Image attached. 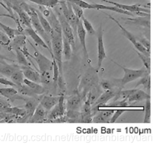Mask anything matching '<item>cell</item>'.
<instances>
[{
	"label": "cell",
	"instance_id": "obj_1",
	"mask_svg": "<svg viewBox=\"0 0 158 149\" xmlns=\"http://www.w3.org/2000/svg\"><path fill=\"white\" fill-rule=\"evenodd\" d=\"M21 7L24 10L25 12H26L27 13V14L29 15V17H30L31 27L33 28L34 30L44 39V42L46 43V44L48 47V48H50L51 51V54H52L51 36L46 33L44 28L42 27L41 23H40V22L38 14L35 10V8L27 5L25 3H22L21 5Z\"/></svg>",
	"mask_w": 158,
	"mask_h": 149
},
{
	"label": "cell",
	"instance_id": "obj_2",
	"mask_svg": "<svg viewBox=\"0 0 158 149\" xmlns=\"http://www.w3.org/2000/svg\"><path fill=\"white\" fill-rule=\"evenodd\" d=\"M52 57L57 61L60 74L62 75V56H63V34L52 31L51 35Z\"/></svg>",
	"mask_w": 158,
	"mask_h": 149
},
{
	"label": "cell",
	"instance_id": "obj_3",
	"mask_svg": "<svg viewBox=\"0 0 158 149\" xmlns=\"http://www.w3.org/2000/svg\"><path fill=\"white\" fill-rule=\"evenodd\" d=\"M112 61L115 64H116L118 66H119L120 68L123 69V70L124 72V77L122 78L117 79V82L119 84L118 85H120L121 89L123 88L126 84L130 83L131 82L135 81L136 80V79L141 78L142 77L144 76L145 74L149 73L147 70V69L144 66L139 69H131L130 68H125L114 61Z\"/></svg>",
	"mask_w": 158,
	"mask_h": 149
},
{
	"label": "cell",
	"instance_id": "obj_4",
	"mask_svg": "<svg viewBox=\"0 0 158 149\" xmlns=\"http://www.w3.org/2000/svg\"><path fill=\"white\" fill-rule=\"evenodd\" d=\"M54 8V11L56 12V15L59 20V23H60L61 29H62V33L63 35L65 36V38L67 39V40L72 45V47H74L75 45V36L73 31L70 25L67 21L66 19L65 18L64 15H63L60 6H59V3Z\"/></svg>",
	"mask_w": 158,
	"mask_h": 149
},
{
	"label": "cell",
	"instance_id": "obj_5",
	"mask_svg": "<svg viewBox=\"0 0 158 149\" xmlns=\"http://www.w3.org/2000/svg\"><path fill=\"white\" fill-rule=\"evenodd\" d=\"M59 5L61 7V11L64 15L65 18L66 19L67 21L71 26L73 33L77 35V25L80 21L81 19H79L76 15L74 14L71 3L68 1H59Z\"/></svg>",
	"mask_w": 158,
	"mask_h": 149
},
{
	"label": "cell",
	"instance_id": "obj_6",
	"mask_svg": "<svg viewBox=\"0 0 158 149\" xmlns=\"http://www.w3.org/2000/svg\"><path fill=\"white\" fill-rule=\"evenodd\" d=\"M106 14V13H105ZM106 15H108V17H109V19H110L112 21H113L114 22H115L116 23V24L118 26V27H119L121 29V30L122 31V33L123 34V35L126 38H127L129 40L133 43V45H134L135 48L136 49V51H138V52H141L142 54H145V55H147V56H150L151 54V52L148 51L138 41L137 38L134 36L133 35V34H131L130 31H128L127 29L126 28H124L121 24V23L118 22L117 20H116L114 17H113L112 15H109V14H106Z\"/></svg>",
	"mask_w": 158,
	"mask_h": 149
},
{
	"label": "cell",
	"instance_id": "obj_7",
	"mask_svg": "<svg viewBox=\"0 0 158 149\" xmlns=\"http://www.w3.org/2000/svg\"><path fill=\"white\" fill-rule=\"evenodd\" d=\"M66 106L64 105V98L63 95L59 97L58 103L48 111L47 115L46 122H53L57 118H60L65 115Z\"/></svg>",
	"mask_w": 158,
	"mask_h": 149
},
{
	"label": "cell",
	"instance_id": "obj_8",
	"mask_svg": "<svg viewBox=\"0 0 158 149\" xmlns=\"http://www.w3.org/2000/svg\"><path fill=\"white\" fill-rule=\"evenodd\" d=\"M31 45L35 50L34 57L33 59L37 63L39 68L40 73H42L46 72H50L52 73L53 72V62L51 61L50 59H48L46 56L43 55L40 52L38 51L37 49L33 46L31 43Z\"/></svg>",
	"mask_w": 158,
	"mask_h": 149
},
{
	"label": "cell",
	"instance_id": "obj_9",
	"mask_svg": "<svg viewBox=\"0 0 158 149\" xmlns=\"http://www.w3.org/2000/svg\"><path fill=\"white\" fill-rule=\"evenodd\" d=\"M39 10L46 18L53 31L59 34H63L60 23H59L56 14L52 10L51 8L42 6L40 10Z\"/></svg>",
	"mask_w": 158,
	"mask_h": 149
},
{
	"label": "cell",
	"instance_id": "obj_10",
	"mask_svg": "<svg viewBox=\"0 0 158 149\" xmlns=\"http://www.w3.org/2000/svg\"><path fill=\"white\" fill-rule=\"evenodd\" d=\"M100 2H105L107 3H109L111 5H113L114 6L119 8L122 10H124L125 11L130 12L131 13H136L138 12H142L147 14H150V9L147 8L148 7L144 6V5H141L139 4H136V5H124V4H121V3H118L115 2L110 1V0H99Z\"/></svg>",
	"mask_w": 158,
	"mask_h": 149
},
{
	"label": "cell",
	"instance_id": "obj_11",
	"mask_svg": "<svg viewBox=\"0 0 158 149\" xmlns=\"http://www.w3.org/2000/svg\"><path fill=\"white\" fill-rule=\"evenodd\" d=\"M98 69L97 72L100 70L102 66L103 61L106 58V54L105 52V48L103 42V32L102 26L99 27L98 32Z\"/></svg>",
	"mask_w": 158,
	"mask_h": 149
},
{
	"label": "cell",
	"instance_id": "obj_12",
	"mask_svg": "<svg viewBox=\"0 0 158 149\" xmlns=\"http://www.w3.org/2000/svg\"><path fill=\"white\" fill-rule=\"evenodd\" d=\"M48 112L40 105L38 104L35 112L29 118V122L31 123H40L46 122V118Z\"/></svg>",
	"mask_w": 158,
	"mask_h": 149
},
{
	"label": "cell",
	"instance_id": "obj_13",
	"mask_svg": "<svg viewBox=\"0 0 158 149\" xmlns=\"http://www.w3.org/2000/svg\"><path fill=\"white\" fill-rule=\"evenodd\" d=\"M66 111L73 110L78 111L81 107V98L80 94L75 93L70 97H68L66 101Z\"/></svg>",
	"mask_w": 158,
	"mask_h": 149
},
{
	"label": "cell",
	"instance_id": "obj_14",
	"mask_svg": "<svg viewBox=\"0 0 158 149\" xmlns=\"http://www.w3.org/2000/svg\"><path fill=\"white\" fill-rule=\"evenodd\" d=\"M86 31L84 28L82 22L81 21V19L79 21L78 25H77V35L78 37L79 41H80L81 45L82 47L83 50V52L86 58H89L88 56V52H87V46H86Z\"/></svg>",
	"mask_w": 158,
	"mask_h": 149
},
{
	"label": "cell",
	"instance_id": "obj_15",
	"mask_svg": "<svg viewBox=\"0 0 158 149\" xmlns=\"http://www.w3.org/2000/svg\"><path fill=\"white\" fill-rule=\"evenodd\" d=\"M20 68H21L25 78L38 84H41L40 73L34 70L31 68H28L24 66H20Z\"/></svg>",
	"mask_w": 158,
	"mask_h": 149
},
{
	"label": "cell",
	"instance_id": "obj_16",
	"mask_svg": "<svg viewBox=\"0 0 158 149\" xmlns=\"http://www.w3.org/2000/svg\"><path fill=\"white\" fill-rule=\"evenodd\" d=\"M148 98H151L149 94L140 89H135L133 93L127 98L126 101L130 105L131 103L146 100Z\"/></svg>",
	"mask_w": 158,
	"mask_h": 149
},
{
	"label": "cell",
	"instance_id": "obj_17",
	"mask_svg": "<svg viewBox=\"0 0 158 149\" xmlns=\"http://www.w3.org/2000/svg\"><path fill=\"white\" fill-rule=\"evenodd\" d=\"M24 33H26L27 35H29L30 36L33 40L35 42V43L38 45H39L40 47H42L44 48L47 49L48 51L51 52V51L50 48H48V47L47 46V45L46 44V43L44 42V39L42 38V37L40 36L35 30L33 29V28L32 27H26L24 29Z\"/></svg>",
	"mask_w": 158,
	"mask_h": 149
},
{
	"label": "cell",
	"instance_id": "obj_18",
	"mask_svg": "<svg viewBox=\"0 0 158 149\" xmlns=\"http://www.w3.org/2000/svg\"><path fill=\"white\" fill-rule=\"evenodd\" d=\"M26 36L24 34L17 35L11 39L8 47L10 49L15 50H15L21 51V50L26 47Z\"/></svg>",
	"mask_w": 158,
	"mask_h": 149
},
{
	"label": "cell",
	"instance_id": "obj_19",
	"mask_svg": "<svg viewBox=\"0 0 158 149\" xmlns=\"http://www.w3.org/2000/svg\"><path fill=\"white\" fill-rule=\"evenodd\" d=\"M116 94L117 93L112 91V89H111V90H106L104 93H102L93 105H98L99 108L104 106L106 105L108 101L114 98Z\"/></svg>",
	"mask_w": 158,
	"mask_h": 149
},
{
	"label": "cell",
	"instance_id": "obj_20",
	"mask_svg": "<svg viewBox=\"0 0 158 149\" xmlns=\"http://www.w3.org/2000/svg\"><path fill=\"white\" fill-rule=\"evenodd\" d=\"M59 96H44L42 99L40 104L45 110L48 112L58 103Z\"/></svg>",
	"mask_w": 158,
	"mask_h": 149
},
{
	"label": "cell",
	"instance_id": "obj_21",
	"mask_svg": "<svg viewBox=\"0 0 158 149\" xmlns=\"http://www.w3.org/2000/svg\"><path fill=\"white\" fill-rule=\"evenodd\" d=\"M14 8L19 15L20 21H21L22 24H24L26 27H31V19L27 13L25 12L21 7L18 6L17 5H15L14 6Z\"/></svg>",
	"mask_w": 158,
	"mask_h": 149
},
{
	"label": "cell",
	"instance_id": "obj_22",
	"mask_svg": "<svg viewBox=\"0 0 158 149\" xmlns=\"http://www.w3.org/2000/svg\"><path fill=\"white\" fill-rule=\"evenodd\" d=\"M93 5L94 6V8L96 10H105L113 11L121 14H125L127 15H130V16H134V14L133 13L125 11L124 10H122L115 6H106V5H101V4H93Z\"/></svg>",
	"mask_w": 158,
	"mask_h": 149
},
{
	"label": "cell",
	"instance_id": "obj_23",
	"mask_svg": "<svg viewBox=\"0 0 158 149\" xmlns=\"http://www.w3.org/2000/svg\"><path fill=\"white\" fill-rule=\"evenodd\" d=\"M102 87L100 86H95L93 87L87 95L86 100L91 105H93L96 101L98 98L102 94Z\"/></svg>",
	"mask_w": 158,
	"mask_h": 149
},
{
	"label": "cell",
	"instance_id": "obj_24",
	"mask_svg": "<svg viewBox=\"0 0 158 149\" xmlns=\"http://www.w3.org/2000/svg\"><path fill=\"white\" fill-rule=\"evenodd\" d=\"M24 84L28 86L29 88L31 89V90L36 94V95H40V94H42L45 90L44 88L43 87L42 85H40V84L36 83L35 82L29 81L28 79L24 78Z\"/></svg>",
	"mask_w": 158,
	"mask_h": 149
},
{
	"label": "cell",
	"instance_id": "obj_25",
	"mask_svg": "<svg viewBox=\"0 0 158 149\" xmlns=\"http://www.w3.org/2000/svg\"><path fill=\"white\" fill-rule=\"evenodd\" d=\"M0 29H2V30L10 38V39H12L13 38H14L17 35L24 34L23 33L22 31L20 30V29H13L10 27L3 24L2 22H0Z\"/></svg>",
	"mask_w": 158,
	"mask_h": 149
},
{
	"label": "cell",
	"instance_id": "obj_26",
	"mask_svg": "<svg viewBox=\"0 0 158 149\" xmlns=\"http://www.w3.org/2000/svg\"><path fill=\"white\" fill-rule=\"evenodd\" d=\"M18 69H20V66H19L18 65H10L5 63V64L3 66H0V74L2 76L10 77Z\"/></svg>",
	"mask_w": 158,
	"mask_h": 149
},
{
	"label": "cell",
	"instance_id": "obj_27",
	"mask_svg": "<svg viewBox=\"0 0 158 149\" xmlns=\"http://www.w3.org/2000/svg\"><path fill=\"white\" fill-rule=\"evenodd\" d=\"M35 10H36V12L38 14V18H39V20H40V22L42 27L44 28V29L45 30V31L46 32V33L48 35L51 36V33H52V28H51L50 24H49L48 21L46 19V18L44 16V15L42 14V12L39 10L35 8Z\"/></svg>",
	"mask_w": 158,
	"mask_h": 149
},
{
	"label": "cell",
	"instance_id": "obj_28",
	"mask_svg": "<svg viewBox=\"0 0 158 149\" xmlns=\"http://www.w3.org/2000/svg\"><path fill=\"white\" fill-rule=\"evenodd\" d=\"M9 78H10V81H12L15 86L24 84V75L21 68L15 70Z\"/></svg>",
	"mask_w": 158,
	"mask_h": 149
},
{
	"label": "cell",
	"instance_id": "obj_29",
	"mask_svg": "<svg viewBox=\"0 0 158 149\" xmlns=\"http://www.w3.org/2000/svg\"><path fill=\"white\" fill-rule=\"evenodd\" d=\"M39 6L53 8L58 5L59 0H27Z\"/></svg>",
	"mask_w": 158,
	"mask_h": 149
},
{
	"label": "cell",
	"instance_id": "obj_30",
	"mask_svg": "<svg viewBox=\"0 0 158 149\" xmlns=\"http://www.w3.org/2000/svg\"><path fill=\"white\" fill-rule=\"evenodd\" d=\"M72 54V45L67 40L64 36L63 35V54L66 60H70Z\"/></svg>",
	"mask_w": 158,
	"mask_h": 149
},
{
	"label": "cell",
	"instance_id": "obj_31",
	"mask_svg": "<svg viewBox=\"0 0 158 149\" xmlns=\"http://www.w3.org/2000/svg\"><path fill=\"white\" fill-rule=\"evenodd\" d=\"M14 87H15V89L17 92H19L20 94H21L23 95L32 97H35L37 96L31 90V88H29L28 86H27L24 84H23L20 85H16Z\"/></svg>",
	"mask_w": 158,
	"mask_h": 149
},
{
	"label": "cell",
	"instance_id": "obj_32",
	"mask_svg": "<svg viewBox=\"0 0 158 149\" xmlns=\"http://www.w3.org/2000/svg\"><path fill=\"white\" fill-rule=\"evenodd\" d=\"M140 85H142L144 89H145L146 91H147V93L149 94L151 91V75L149 73L145 74L144 76L141 77L140 81L138 82L136 87L139 86Z\"/></svg>",
	"mask_w": 158,
	"mask_h": 149
},
{
	"label": "cell",
	"instance_id": "obj_33",
	"mask_svg": "<svg viewBox=\"0 0 158 149\" xmlns=\"http://www.w3.org/2000/svg\"><path fill=\"white\" fill-rule=\"evenodd\" d=\"M135 89H130V90H125V91H119L117 93L116 95L114 97V101H126L127 98L133 93Z\"/></svg>",
	"mask_w": 158,
	"mask_h": 149
},
{
	"label": "cell",
	"instance_id": "obj_34",
	"mask_svg": "<svg viewBox=\"0 0 158 149\" xmlns=\"http://www.w3.org/2000/svg\"><path fill=\"white\" fill-rule=\"evenodd\" d=\"M115 110H114V109L100 108L98 110V113L102 115V117L105 121V123H110L111 117H112Z\"/></svg>",
	"mask_w": 158,
	"mask_h": 149
},
{
	"label": "cell",
	"instance_id": "obj_35",
	"mask_svg": "<svg viewBox=\"0 0 158 149\" xmlns=\"http://www.w3.org/2000/svg\"><path fill=\"white\" fill-rule=\"evenodd\" d=\"M145 105L144 106L145 109V116L143 119V123H150L151 117V98H148L145 100Z\"/></svg>",
	"mask_w": 158,
	"mask_h": 149
},
{
	"label": "cell",
	"instance_id": "obj_36",
	"mask_svg": "<svg viewBox=\"0 0 158 149\" xmlns=\"http://www.w3.org/2000/svg\"><path fill=\"white\" fill-rule=\"evenodd\" d=\"M81 19V21L82 22L84 28L85 30L86 33H87L89 35H91V36H93V35H96V31H95V29L93 27L92 24L86 18H85L84 15L83 17H82V18Z\"/></svg>",
	"mask_w": 158,
	"mask_h": 149
},
{
	"label": "cell",
	"instance_id": "obj_37",
	"mask_svg": "<svg viewBox=\"0 0 158 149\" xmlns=\"http://www.w3.org/2000/svg\"><path fill=\"white\" fill-rule=\"evenodd\" d=\"M15 52L17 61L20 64L26 67L31 68L30 64H29L27 61V56L21 51H20V50H15Z\"/></svg>",
	"mask_w": 158,
	"mask_h": 149
},
{
	"label": "cell",
	"instance_id": "obj_38",
	"mask_svg": "<svg viewBox=\"0 0 158 149\" xmlns=\"http://www.w3.org/2000/svg\"><path fill=\"white\" fill-rule=\"evenodd\" d=\"M17 94L15 89L13 87H0V94L6 98H12Z\"/></svg>",
	"mask_w": 158,
	"mask_h": 149
},
{
	"label": "cell",
	"instance_id": "obj_39",
	"mask_svg": "<svg viewBox=\"0 0 158 149\" xmlns=\"http://www.w3.org/2000/svg\"><path fill=\"white\" fill-rule=\"evenodd\" d=\"M136 52L138 57H140V59L142 60L144 67L147 69V70L149 72V73L151 72V57L150 56H147L145 54H142L141 52H138V51L136 50Z\"/></svg>",
	"mask_w": 158,
	"mask_h": 149
},
{
	"label": "cell",
	"instance_id": "obj_40",
	"mask_svg": "<svg viewBox=\"0 0 158 149\" xmlns=\"http://www.w3.org/2000/svg\"><path fill=\"white\" fill-rule=\"evenodd\" d=\"M66 1L74 3L83 9H94L93 4L89 3L84 0H66Z\"/></svg>",
	"mask_w": 158,
	"mask_h": 149
},
{
	"label": "cell",
	"instance_id": "obj_41",
	"mask_svg": "<svg viewBox=\"0 0 158 149\" xmlns=\"http://www.w3.org/2000/svg\"><path fill=\"white\" fill-rule=\"evenodd\" d=\"M37 102L34 100H30L27 101L25 105V109L27 111L28 116H31L33 115V112H35L36 106H38Z\"/></svg>",
	"mask_w": 158,
	"mask_h": 149
},
{
	"label": "cell",
	"instance_id": "obj_42",
	"mask_svg": "<svg viewBox=\"0 0 158 149\" xmlns=\"http://www.w3.org/2000/svg\"><path fill=\"white\" fill-rule=\"evenodd\" d=\"M130 110H132V109H130V108H120V109H117V110H115L112 117H111V119L110 121V123H114L116 122V121L118 118L121 115L123 114V113H124L125 112L127 111H130Z\"/></svg>",
	"mask_w": 158,
	"mask_h": 149
},
{
	"label": "cell",
	"instance_id": "obj_43",
	"mask_svg": "<svg viewBox=\"0 0 158 149\" xmlns=\"http://www.w3.org/2000/svg\"><path fill=\"white\" fill-rule=\"evenodd\" d=\"M53 59V72H52V81H54V82L55 84H56L57 82V80H58V77L59 76V74H60V72H59V69L57 63V61L55 59V58L54 57H52Z\"/></svg>",
	"mask_w": 158,
	"mask_h": 149
},
{
	"label": "cell",
	"instance_id": "obj_44",
	"mask_svg": "<svg viewBox=\"0 0 158 149\" xmlns=\"http://www.w3.org/2000/svg\"><path fill=\"white\" fill-rule=\"evenodd\" d=\"M71 3V6H72V10H73L74 14L76 15V16L79 19H81L82 18V17L84 16V9L74 3Z\"/></svg>",
	"mask_w": 158,
	"mask_h": 149
},
{
	"label": "cell",
	"instance_id": "obj_45",
	"mask_svg": "<svg viewBox=\"0 0 158 149\" xmlns=\"http://www.w3.org/2000/svg\"><path fill=\"white\" fill-rule=\"evenodd\" d=\"M144 17H142L140 18H135V19L128 18L127 19L129 20V21H132V22H134L136 24H141L142 26H146L147 27H148V26L149 27L150 26L149 21H148V20H145Z\"/></svg>",
	"mask_w": 158,
	"mask_h": 149
},
{
	"label": "cell",
	"instance_id": "obj_46",
	"mask_svg": "<svg viewBox=\"0 0 158 149\" xmlns=\"http://www.w3.org/2000/svg\"><path fill=\"white\" fill-rule=\"evenodd\" d=\"M11 39L3 31H0V45L5 47H8Z\"/></svg>",
	"mask_w": 158,
	"mask_h": 149
},
{
	"label": "cell",
	"instance_id": "obj_47",
	"mask_svg": "<svg viewBox=\"0 0 158 149\" xmlns=\"http://www.w3.org/2000/svg\"><path fill=\"white\" fill-rule=\"evenodd\" d=\"M139 42L148 51L151 52V42L149 39H148L145 38H141L139 39Z\"/></svg>",
	"mask_w": 158,
	"mask_h": 149
},
{
	"label": "cell",
	"instance_id": "obj_48",
	"mask_svg": "<svg viewBox=\"0 0 158 149\" xmlns=\"http://www.w3.org/2000/svg\"><path fill=\"white\" fill-rule=\"evenodd\" d=\"M100 86L101 87L104 89L105 91L106 90H111L112 89L113 85L110 81H103L100 83Z\"/></svg>",
	"mask_w": 158,
	"mask_h": 149
},
{
	"label": "cell",
	"instance_id": "obj_49",
	"mask_svg": "<svg viewBox=\"0 0 158 149\" xmlns=\"http://www.w3.org/2000/svg\"><path fill=\"white\" fill-rule=\"evenodd\" d=\"M9 106H10V105L8 101L0 98V110L4 112L5 109Z\"/></svg>",
	"mask_w": 158,
	"mask_h": 149
},
{
	"label": "cell",
	"instance_id": "obj_50",
	"mask_svg": "<svg viewBox=\"0 0 158 149\" xmlns=\"http://www.w3.org/2000/svg\"><path fill=\"white\" fill-rule=\"evenodd\" d=\"M0 84L5 85H8V86H11V87H15V84L10 81L8 80L7 78H2L0 77Z\"/></svg>",
	"mask_w": 158,
	"mask_h": 149
},
{
	"label": "cell",
	"instance_id": "obj_51",
	"mask_svg": "<svg viewBox=\"0 0 158 149\" xmlns=\"http://www.w3.org/2000/svg\"><path fill=\"white\" fill-rule=\"evenodd\" d=\"M5 59H8L5 56L0 54V60H5Z\"/></svg>",
	"mask_w": 158,
	"mask_h": 149
},
{
	"label": "cell",
	"instance_id": "obj_52",
	"mask_svg": "<svg viewBox=\"0 0 158 149\" xmlns=\"http://www.w3.org/2000/svg\"><path fill=\"white\" fill-rule=\"evenodd\" d=\"M59 1H66V0H59Z\"/></svg>",
	"mask_w": 158,
	"mask_h": 149
},
{
	"label": "cell",
	"instance_id": "obj_53",
	"mask_svg": "<svg viewBox=\"0 0 158 149\" xmlns=\"http://www.w3.org/2000/svg\"><path fill=\"white\" fill-rule=\"evenodd\" d=\"M2 75L1 74H0V77H2Z\"/></svg>",
	"mask_w": 158,
	"mask_h": 149
}]
</instances>
